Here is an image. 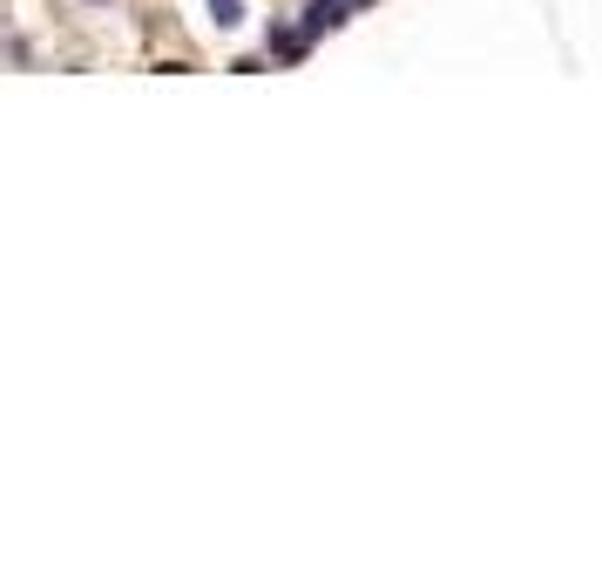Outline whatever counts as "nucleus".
<instances>
[{
    "instance_id": "obj_3",
    "label": "nucleus",
    "mask_w": 602,
    "mask_h": 582,
    "mask_svg": "<svg viewBox=\"0 0 602 582\" xmlns=\"http://www.w3.org/2000/svg\"><path fill=\"white\" fill-rule=\"evenodd\" d=\"M352 8H373V0H352Z\"/></svg>"
},
{
    "instance_id": "obj_2",
    "label": "nucleus",
    "mask_w": 602,
    "mask_h": 582,
    "mask_svg": "<svg viewBox=\"0 0 602 582\" xmlns=\"http://www.w3.org/2000/svg\"><path fill=\"white\" fill-rule=\"evenodd\" d=\"M211 14H217V27H237L245 14H237V0H211Z\"/></svg>"
},
{
    "instance_id": "obj_1",
    "label": "nucleus",
    "mask_w": 602,
    "mask_h": 582,
    "mask_svg": "<svg viewBox=\"0 0 602 582\" xmlns=\"http://www.w3.org/2000/svg\"><path fill=\"white\" fill-rule=\"evenodd\" d=\"M352 14V0H311L305 8V34H326V27H339Z\"/></svg>"
}]
</instances>
